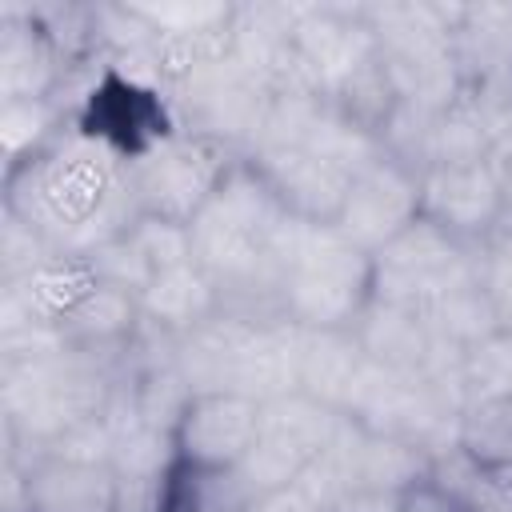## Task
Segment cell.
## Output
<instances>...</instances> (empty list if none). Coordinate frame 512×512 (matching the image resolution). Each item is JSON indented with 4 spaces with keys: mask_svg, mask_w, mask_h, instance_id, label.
<instances>
[{
    "mask_svg": "<svg viewBox=\"0 0 512 512\" xmlns=\"http://www.w3.org/2000/svg\"><path fill=\"white\" fill-rule=\"evenodd\" d=\"M152 36H200L224 32L236 20V4H200V0H160V4H128Z\"/></svg>",
    "mask_w": 512,
    "mask_h": 512,
    "instance_id": "4316f807",
    "label": "cell"
},
{
    "mask_svg": "<svg viewBox=\"0 0 512 512\" xmlns=\"http://www.w3.org/2000/svg\"><path fill=\"white\" fill-rule=\"evenodd\" d=\"M4 212L24 220L52 252L80 256L120 240L140 216L128 188V160L76 124L4 172Z\"/></svg>",
    "mask_w": 512,
    "mask_h": 512,
    "instance_id": "6da1fadb",
    "label": "cell"
},
{
    "mask_svg": "<svg viewBox=\"0 0 512 512\" xmlns=\"http://www.w3.org/2000/svg\"><path fill=\"white\" fill-rule=\"evenodd\" d=\"M488 168L496 172L504 196H508V212H512V132H504L492 148H488Z\"/></svg>",
    "mask_w": 512,
    "mask_h": 512,
    "instance_id": "74e56055",
    "label": "cell"
},
{
    "mask_svg": "<svg viewBox=\"0 0 512 512\" xmlns=\"http://www.w3.org/2000/svg\"><path fill=\"white\" fill-rule=\"evenodd\" d=\"M236 160L240 152L228 144L176 128L128 160L132 204L140 216L192 224Z\"/></svg>",
    "mask_w": 512,
    "mask_h": 512,
    "instance_id": "8992f818",
    "label": "cell"
},
{
    "mask_svg": "<svg viewBox=\"0 0 512 512\" xmlns=\"http://www.w3.org/2000/svg\"><path fill=\"white\" fill-rule=\"evenodd\" d=\"M124 236H128V244L136 248V256L144 260L148 276L196 260V256H192V232H188V224L160 220V216H136Z\"/></svg>",
    "mask_w": 512,
    "mask_h": 512,
    "instance_id": "83f0119b",
    "label": "cell"
},
{
    "mask_svg": "<svg viewBox=\"0 0 512 512\" xmlns=\"http://www.w3.org/2000/svg\"><path fill=\"white\" fill-rule=\"evenodd\" d=\"M40 452L64 456V460H84V464H108V456H112V424H108L104 412L100 416H88V420L72 424L68 432H60Z\"/></svg>",
    "mask_w": 512,
    "mask_h": 512,
    "instance_id": "4dcf8cb0",
    "label": "cell"
},
{
    "mask_svg": "<svg viewBox=\"0 0 512 512\" xmlns=\"http://www.w3.org/2000/svg\"><path fill=\"white\" fill-rule=\"evenodd\" d=\"M456 444L480 464L512 460V392L472 396L456 420Z\"/></svg>",
    "mask_w": 512,
    "mask_h": 512,
    "instance_id": "484cf974",
    "label": "cell"
},
{
    "mask_svg": "<svg viewBox=\"0 0 512 512\" xmlns=\"http://www.w3.org/2000/svg\"><path fill=\"white\" fill-rule=\"evenodd\" d=\"M340 420L344 416L336 408H328V404H320L304 392H288V396H276V400L260 404V436H268L276 444H288V448L304 452L308 460H316L332 444Z\"/></svg>",
    "mask_w": 512,
    "mask_h": 512,
    "instance_id": "44dd1931",
    "label": "cell"
},
{
    "mask_svg": "<svg viewBox=\"0 0 512 512\" xmlns=\"http://www.w3.org/2000/svg\"><path fill=\"white\" fill-rule=\"evenodd\" d=\"M364 348L352 328H300V392L344 412V400L364 368Z\"/></svg>",
    "mask_w": 512,
    "mask_h": 512,
    "instance_id": "d6986e66",
    "label": "cell"
},
{
    "mask_svg": "<svg viewBox=\"0 0 512 512\" xmlns=\"http://www.w3.org/2000/svg\"><path fill=\"white\" fill-rule=\"evenodd\" d=\"M252 512H320L296 484L292 488H284V492H272V496H260L256 504H252Z\"/></svg>",
    "mask_w": 512,
    "mask_h": 512,
    "instance_id": "8d00e7d4",
    "label": "cell"
},
{
    "mask_svg": "<svg viewBox=\"0 0 512 512\" xmlns=\"http://www.w3.org/2000/svg\"><path fill=\"white\" fill-rule=\"evenodd\" d=\"M400 512H460L440 488H432L428 480L412 484L404 496H400Z\"/></svg>",
    "mask_w": 512,
    "mask_h": 512,
    "instance_id": "d590c367",
    "label": "cell"
},
{
    "mask_svg": "<svg viewBox=\"0 0 512 512\" xmlns=\"http://www.w3.org/2000/svg\"><path fill=\"white\" fill-rule=\"evenodd\" d=\"M24 480L28 512H120V476L108 464L32 452L24 456Z\"/></svg>",
    "mask_w": 512,
    "mask_h": 512,
    "instance_id": "2e32d148",
    "label": "cell"
},
{
    "mask_svg": "<svg viewBox=\"0 0 512 512\" xmlns=\"http://www.w3.org/2000/svg\"><path fill=\"white\" fill-rule=\"evenodd\" d=\"M460 376H464L468 400L472 396H492V392H512V328H500L484 344L464 352Z\"/></svg>",
    "mask_w": 512,
    "mask_h": 512,
    "instance_id": "f546056e",
    "label": "cell"
},
{
    "mask_svg": "<svg viewBox=\"0 0 512 512\" xmlns=\"http://www.w3.org/2000/svg\"><path fill=\"white\" fill-rule=\"evenodd\" d=\"M460 512H464V508H460Z\"/></svg>",
    "mask_w": 512,
    "mask_h": 512,
    "instance_id": "f35d334b",
    "label": "cell"
},
{
    "mask_svg": "<svg viewBox=\"0 0 512 512\" xmlns=\"http://www.w3.org/2000/svg\"><path fill=\"white\" fill-rule=\"evenodd\" d=\"M472 272L476 248L420 216L372 256V300L424 312L432 300H440Z\"/></svg>",
    "mask_w": 512,
    "mask_h": 512,
    "instance_id": "52a82bcc",
    "label": "cell"
},
{
    "mask_svg": "<svg viewBox=\"0 0 512 512\" xmlns=\"http://www.w3.org/2000/svg\"><path fill=\"white\" fill-rule=\"evenodd\" d=\"M140 328H144V316H140L136 292L112 280H100L60 332L80 352H92L104 360H128V348L140 336Z\"/></svg>",
    "mask_w": 512,
    "mask_h": 512,
    "instance_id": "ac0fdd59",
    "label": "cell"
},
{
    "mask_svg": "<svg viewBox=\"0 0 512 512\" xmlns=\"http://www.w3.org/2000/svg\"><path fill=\"white\" fill-rule=\"evenodd\" d=\"M476 472H480V460L468 456L460 444H448V448H440V452L428 456V476L424 480L432 488H440L460 508L464 496H468V488H472V480H476Z\"/></svg>",
    "mask_w": 512,
    "mask_h": 512,
    "instance_id": "d6a6232c",
    "label": "cell"
},
{
    "mask_svg": "<svg viewBox=\"0 0 512 512\" xmlns=\"http://www.w3.org/2000/svg\"><path fill=\"white\" fill-rule=\"evenodd\" d=\"M400 496L392 488H368V484H352L336 496V504L328 512H400Z\"/></svg>",
    "mask_w": 512,
    "mask_h": 512,
    "instance_id": "e575fe53",
    "label": "cell"
},
{
    "mask_svg": "<svg viewBox=\"0 0 512 512\" xmlns=\"http://www.w3.org/2000/svg\"><path fill=\"white\" fill-rule=\"evenodd\" d=\"M460 508L464 512H512V460L508 464H480Z\"/></svg>",
    "mask_w": 512,
    "mask_h": 512,
    "instance_id": "836d02e7",
    "label": "cell"
},
{
    "mask_svg": "<svg viewBox=\"0 0 512 512\" xmlns=\"http://www.w3.org/2000/svg\"><path fill=\"white\" fill-rule=\"evenodd\" d=\"M72 124V112L64 100H12L0 108V148H4V172L48 148L64 128Z\"/></svg>",
    "mask_w": 512,
    "mask_h": 512,
    "instance_id": "d4e9b609",
    "label": "cell"
},
{
    "mask_svg": "<svg viewBox=\"0 0 512 512\" xmlns=\"http://www.w3.org/2000/svg\"><path fill=\"white\" fill-rule=\"evenodd\" d=\"M356 340L364 348L368 360L408 372V376H424V372H444V368H460L464 352L448 348L436 340V332L428 328L424 312L404 308V304H384L372 300L360 320H356Z\"/></svg>",
    "mask_w": 512,
    "mask_h": 512,
    "instance_id": "9a60e30c",
    "label": "cell"
},
{
    "mask_svg": "<svg viewBox=\"0 0 512 512\" xmlns=\"http://www.w3.org/2000/svg\"><path fill=\"white\" fill-rule=\"evenodd\" d=\"M124 368L128 360H104L80 348L44 360H0L4 444L32 456L72 424L100 416Z\"/></svg>",
    "mask_w": 512,
    "mask_h": 512,
    "instance_id": "277c9868",
    "label": "cell"
},
{
    "mask_svg": "<svg viewBox=\"0 0 512 512\" xmlns=\"http://www.w3.org/2000/svg\"><path fill=\"white\" fill-rule=\"evenodd\" d=\"M100 284L96 260L80 252H48L32 272L0 284V336L16 328H64L84 296Z\"/></svg>",
    "mask_w": 512,
    "mask_h": 512,
    "instance_id": "7c38bea8",
    "label": "cell"
},
{
    "mask_svg": "<svg viewBox=\"0 0 512 512\" xmlns=\"http://www.w3.org/2000/svg\"><path fill=\"white\" fill-rule=\"evenodd\" d=\"M84 68V64H80ZM76 64L52 40L32 4L0 8V100H60Z\"/></svg>",
    "mask_w": 512,
    "mask_h": 512,
    "instance_id": "4fadbf2b",
    "label": "cell"
},
{
    "mask_svg": "<svg viewBox=\"0 0 512 512\" xmlns=\"http://www.w3.org/2000/svg\"><path fill=\"white\" fill-rule=\"evenodd\" d=\"M416 220H420V168L380 152L368 168L352 176L332 228L360 252L376 256Z\"/></svg>",
    "mask_w": 512,
    "mask_h": 512,
    "instance_id": "ba28073f",
    "label": "cell"
},
{
    "mask_svg": "<svg viewBox=\"0 0 512 512\" xmlns=\"http://www.w3.org/2000/svg\"><path fill=\"white\" fill-rule=\"evenodd\" d=\"M172 360L192 392H240L260 404L300 392V328L284 316L224 308L180 336Z\"/></svg>",
    "mask_w": 512,
    "mask_h": 512,
    "instance_id": "3957f363",
    "label": "cell"
},
{
    "mask_svg": "<svg viewBox=\"0 0 512 512\" xmlns=\"http://www.w3.org/2000/svg\"><path fill=\"white\" fill-rule=\"evenodd\" d=\"M244 160L272 184V192L284 200V208L296 220L308 224H332L352 176L312 152L300 140H280V144H252Z\"/></svg>",
    "mask_w": 512,
    "mask_h": 512,
    "instance_id": "5bb4252c",
    "label": "cell"
},
{
    "mask_svg": "<svg viewBox=\"0 0 512 512\" xmlns=\"http://www.w3.org/2000/svg\"><path fill=\"white\" fill-rule=\"evenodd\" d=\"M260 436V400L240 392H196L176 420V464L232 472Z\"/></svg>",
    "mask_w": 512,
    "mask_h": 512,
    "instance_id": "30bf717a",
    "label": "cell"
},
{
    "mask_svg": "<svg viewBox=\"0 0 512 512\" xmlns=\"http://www.w3.org/2000/svg\"><path fill=\"white\" fill-rule=\"evenodd\" d=\"M252 492L232 472H200L176 464L160 488V512H252Z\"/></svg>",
    "mask_w": 512,
    "mask_h": 512,
    "instance_id": "cb8c5ba5",
    "label": "cell"
},
{
    "mask_svg": "<svg viewBox=\"0 0 512 512\" xmlns=\"http://www.w3.org/2000/svg\"><path fill=\"white\" fill-rule=\"evenodd\" d=\"M488 148H492V136H488V124L476 108V100L468 96V88L432 116L428 124V136H424V160H420V172L424 168H436V164H472V160H488Z\"/></svg>",
    "mask_w": 512,
    "mask_h": 512,
    "instance_id": "603a6c76",
    "label": "cell"
},
{
    "mask_svg": "<svg viewBox=\"0 0 512 512\" xmlns=\"http://www.w3.org/2000/svg\"><path fill=\"white\" fill-rule=\"evenodd\" d=\"M420 216L476 248L508 220V196L488 160L436 164L420 172Z\"/></svg>",
    "mask_w": 512,
    "mask_h": 512,
    "instance_id": "8fae6325",
    "label": "cell"
},
{
    "mask_svg": "<svg viewBox=\"0 0 512 512\" xmlns=\"http://www.w3.org/2000/svg\"><path fill=\"white\" fill-rule=\"evenodd\" d=\"M136 300H140L144 324H152V328H160L176 340L224 312V296H220L216 280L196 260L152 272L148 284L136 292Z\"/></svg>",
    "mask_w": 512,
    "mask_h": 512,
    "instance_id": "e0dca14e",
    "label": "cell"
},
{
    "mask_svg": "<svg viewBox=\"0 0 512 512\" xmlns=\"http://www.w3.org/2000/svg\"><path fill=\"white\" fill-rule=\"evenodd\" d=\"M296 216L240 156L188 224L196 264L216 280L228 312L276 316V280Z\"/></svg>",
    "mask_w": 512,
    "mask_h": 512,
    "instance_id": "7a4b0ae2",
    "label": "cell"
},
{
    "mask_svg": "<svg viewBox=\"0 0 512 512\" xmlns=\"http://www.w3.org/2000/svg\"><path fill=\"white\" fill-rule=\"evenodd\" d=\"M476 280L492 300L500 328H512V216L476 244Z\"/></svg>",
    "mask_w": 512,
    "mask_h": 512,
    "instance_id": "f1b7e54d",
    "label": "cell"
},
{
    "mask_svg": "<svg viewBox=\"0 0 512 512\" xmlns=\"http://www.w3.org/2000/svg\"><path fill=\"white\" fill-rule=\"evenodd\" d=\"M168 104H172L176 124L184 132L220 140V144H228L232 152L244 156L252 136H256V128H260V116H264V104H268V88L228 56L224 64L208 68L204 76H196L184 88L168 92Z\"/></svg>",
    "mask_w": 512,
    "mask_h": 512,
    "instance_id": "9c48e42d",
    "label": "cell"
},
{
    "mask_svg": "<svg viewBox=\"0 0 512 512\" xmlns=\"http://www.w3.org/2000/svg\"><path fill=\"white\" fill-rule=\"evenodd\" d=\"M452 44L464 80L512 76V4H468Z\"/></svg>",
    "mask_w": 512,
    "mask_h": 512,
    "instance_id": "ffe728a7",
    "label": "cell"
},
{
    "mask_svg": "<svg viewBox=\"0 0 512 512\" xmlns=\"http://www.w3.org/2000/svg\"><path fill=\"white\" fill-rule=\"evenodd\" d=\"M368 304L372 256L332 224L296 220L276 280V316L296 328H356Z\"/></svg>",
    "mask_w": 512,
    "mask_h": 512,
    "instance_id": "5b68a950",
    "label": "cell"
},
{
    "mask_svg": "<svg viewBox=\"0 0 512 512\" xmlns=\"http://www.w3.org/2000/svg\"><path fill=\"white\" fill-rule=\"evenodd\" d=\"M424 320L436 332V340L456 348V352H472L492 332H500V316H496L492 300L484 296L476 272L468 280H460L456 288H448L440 300H432L424 308Z\"/></svg>",
    "mask_w": 512,
    "mask_h": 512,
    "instance_id": "7402d4cb",
    "label": "cell"
},
{
    "mask_svg": "<svg viewBox=\"0 0 512 512\" xmlns=\"http://www.w3.org/2000/svg\"><path fill=\"white\" fill-rule=\"evenodd\" d=\"M48 252L52 248L24 220H16L12 212H4V224H0V284L32 272Z\"/></svg>",
    "mask_w": 512,
    "mask_h": 512,
    "instance_id": "1f68e13d",
    "label": "cell"
}]
</instances>
